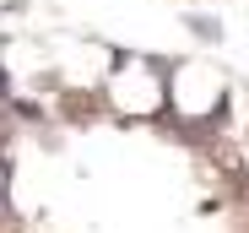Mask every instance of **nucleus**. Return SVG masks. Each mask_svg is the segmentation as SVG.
<instances>
[{"mask_svg": "<svg viewBox=\"0 0 249 233\" xmlns=\"http://www.w3.org/2000/svg\"><path fill=\"white\" fill-rule=\"evenodd\" d=\"M103 103H108V120H119V125H152V120H168V54L108 44Z\"/></svg>", "mask_w": 249, "mask_h": 233, "instance_id": "1", "label": "nucleus"}, {"mask_svg": "<svg viewBox=\"0 0 249 233\" xmlns=\"http://www.w3.org/2000/svg\"><path fill=\"white\" fill-rule=\"evenodd\" d=\"M179 27L195 38L200 49H222V44H228V22H222L212 6H184V11H179Z\"/></svg>", "mask_w": 249, "mask_h": 233, "instance_id": "2", "label": "nucleus"}]
</instances>
